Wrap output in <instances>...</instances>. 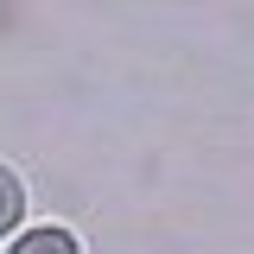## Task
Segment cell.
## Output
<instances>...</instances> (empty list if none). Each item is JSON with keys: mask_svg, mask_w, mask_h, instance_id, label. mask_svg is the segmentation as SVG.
Here are the masks:
<instances>
[{"mask_svg": "<svg viewBox=\"0 0 254 254\" xmlns=\"http://www.w3.org/2000/svg\"><path fill=\"white\" fill-rule=\"evenodd\" d=\"M13 254H76V235L70 229H32L13 242Z\"/></svg>", "mask_w": 254, "mask_h": 254, "instance_id": "6da1fadb", "label": "cell"}, {"mask_svg": "<svg viewBox=\"0 0 254 254\" xmlns=\"http://www.w3.org/2000/svg\"><path fill=\"white\" fill-rule=\"evenodd\" d=\"M19 216H26V190H19V178L0 165V235H6V229H13Z\"/></svg>", "mask_w": 254, "mask_h": 254, "instance_id": "7a4b0ae2", "label": "cell"}]
</instances>
